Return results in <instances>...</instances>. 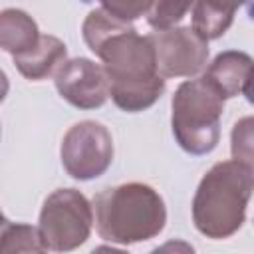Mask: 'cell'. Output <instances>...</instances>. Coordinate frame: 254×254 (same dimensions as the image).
Here are the masks:
<instances>
[{
	"mask_svg": "<svg viewBox=\"0 0 254 254\" xmlns=\"http://www.w3.org/2000/svg\"><path fill=\"white\" fill-rule=\"evenodd\" d=\"M81 36L101 60L109 77V97L121 111L139 113L159 101L167 79L159 73L155 46L149 36H141L131 22L115 18L103 8L85 16Z\"/></svg>",
	"mask_w": 254,
	"mask_h": 254,
	"instance_id": "1",
	"label": "cell"
},
{
	"mask_svg": "<svg viewBox=\"0 0 254 254\" xmlns=\"http://www.w3.org/2000/svg\"><path fill=\"white\" fill-rule=\"evenodd\" d=\"M252 192L254 173L248 167L234 159L214 163L202 175L192 196L194 228L210 240L234 236L246 220Z\"/></svg>",
	"mask_w": 254,
	"mask_h": 254,
	"instance_id": "2",
	"label": "cell"
},
{
	"mask_svg": "<svg viewBox=\"0 0 254 254\" xmlns=\"http://www.w3.org/2000/svg\"><path fill=\"white\" fill-rule=\"evenodd\" d=\"M97 234L121 246L157 238L167 224V206L159 190L145 183L107 187L93 196Z\"/></svg>",
	"mask_w": 254,
	"mask_h": 254,
	"instance_id": "3",
	"label": "cell"
},
{
	"mask_svg": "<svg viewBox=\"0 0 254 254\" xmlns=\"http://www.w3.org/2000/svg\"><path fill=\"white\" fill-rule=\"evenodd\" d=\"M224 101L202 75L187 79L177 87L171 99V129L185 153L202 157L216 149Z\"/></svg>",
	"mask_w": 254,
	"mask_h": 254,
	"instance_id": "4",
	"label": "cell"
},
{
	"mask_svg": "<svg viewBox=\"0 0 254 254\" xmlns=\"http://www.w3.org/2000/svg\"><path fill=\"white\" fill-rule=\"evenodd\" d=\"M95 224L93 202L77 189H56L42 204L38 228L52 252H71L87 242Z\"/></svg>",
	"mask_w": 254,
	"mask_h": 254,
	"instance_id": "5",
	"label": "cell"
},
{
	"mask_svg": "<svg viewBox=\"0 0 254 254\" xmlns=\"http://www.w3.org/2000/svg\"><path fill=\"white\" fill-rule=\"evenodd\" d=\"M111 131L99 121H79L71 125L60 145L64 171L75 181H93L105 175L113 163Z\"/></svg>",
	"mask_w": 254,
	"mask_h": 254,
	"instance_id": "6",
	"label": "cell"
},
{
	"mask_svg": "<svg viewBox=\"0 0 254 254\" xmlns=\"http://www.w3.org/2000/svg\"><path fill=\"white\" fill-rule=\"evenodd\" d=\"M149 38L155 46L159 73L165 79L194 77L208 64V42L192 26L155 30Z\"/></svg>",
	"mask_w": 254,
	"mask_h": 254,
	"instance_id": "7",
	"label": "cell"
},
{
	"mask_svg": "<svg viewBox=\"0 0 254 254\" xmlns=\"http://www.w3.org/2000/svg\"><path fill=\"white\" fill-rule=\"evenodd\" d=\"M56 89L64 101L77 109H97L109 99V77L103 64L89 58H71L54 75Z\"/></svg>",
	"mask_w": 254,
	"mask_h": 254,
	"instance_id": "8",
	"label": "cell"
},
{
	"mask_svg": "<svg viewBox=\"0 0 254 254\" xmlns=\"http://www.w3.org/2000/svg\"><path fill=\"white\" fill-rule=\"evenodd\" d=\"M254 67V60L240 50L220 52L204 69L202 77L214 85V89L224 97L232 99L242 93V87L248 79L250 69Z\"/></svg>",
	"mask_w": 254,
	"mask_h": 254,
	"instance_id": "9",
	"label": "cell"
},
{
	"mask_svg": "<svg viewBox=\"0 0 254 254\" xmlns=\"http://www.w3.org/2000/svg\"><path fill=\"white\" fill-rule=\"evenodd\" d=\"M12 60L16 69L26 79L42 81L50 75H56V71L67 60V46L52 34H42L40 42L34 48L24 54L12 56Z\"/></svg>",
	"mask_w": 254,
	"mask_h": 254,
	"instance_id": "10",
	"label": "cell"
},
{
	"mask_svg": "<svg viewBox=\"0 0 254 254\" xmlns=\"http://www.w3.org/2000/svg\"><path fill=\"white\" fill-rule=\"evenodd\" d=\"M42 34L38 30L36 20L20 10V8H4L0 14V48L10 54L18 56L28 52L40 42Z\"/></svg>",
	"mask_w": 254,
	"mask_h": 254,
	"instance_id": "11",
	"label": "cell"
},
{
	"mask_svg": "<svg viewBox=\"0 0 254 254\" xmlns=\"http://www.w3.org/2000/svg\"><path fill=\"white\" fill-rule=\"evenodd\" d=\"M234 14L236 10L220 4L218 0H196L190 12V26L206 42L218 40L232 26Z\"/></svg>",
	"mask_w": 254,
	"mask_h": 254,
	"instance_id": "12",
	"label": "cell"
},
{
	"mask_svg": "<svg viewBox=\"0 0 254 254\" xmlns=\"http://www.w3.org/2000/svg\"><path fill=\"white\" fill-rule=\"evenodd\" d=\"M0 252L2 254H18V252H48L44 238L38 226L26 222H10L2 220L0 228Z\"/></svg>",
	"mask_w": 254,
	"mask_h": 254,
	"instance_id": "13",
	"label": "cell"
},
{
	"mask_svg": "<svg viewBox=\"0 0 254 254\" xmlns=\"http://www.w3.org/2000/svg\"><path fill=\"white\" fill-rule=\"evenodd\" d=\"M196 0H155L149 14L147 24L153 30H171L177 28L189 12H192Z\"/></svg>",
	"mask_w": 254,
	"mask_h": 254,
	"instance_id": "14",
	"label": "cell"
},
{
	"mask_svg": "<svg viewBox=\"0 0 254 254\" xmlns=\"http://www.w3.org/2000/svg\"><path fill=\"white\" fill-rule=\"evenodd\" d=\"M230 157L254 173V115L240 117L232 125Z\"/></svg>",
	"mask_w": 254,
	"mask_h": 254,
	"instance_id": "15",
	"label": "cell"
},
{
	"mask_svg": "<svg viewBox=\"0 0 254 254\" xmlns=\"http://www.w3.org/2000/svg\"><path fill=\"white\" fill-rule=\"evenodd\" d=\"M155 0H99L101 8L115 18H121L125 22H135L149 14Z\"/></svg>",
	"mask_w": 254,
	"mask_h": 254,
	"instance_id": "16",
	"label": "cell"
},
{
	"mask_svg": "<svg viewBox=\"0 0 254 254\" xmlns=\"http://www.w3.org/2000/svg\"><path fill=\"white\" fill-rule=\"evenodd\" d=\"M242 95L246 97V101H248L250 105H254V67H252L250 73H248V79H246V83H244V87H242Z\"/></svg>",
	"mask_w": 254,
	"mask_h": 254,
	"instance_id": "17",
	"label": "cell"
},
{
	"mask_svg": "<svg viewBox=\"0 0 254 254\" xmlns=\"http://www.w3.org/2000/svg\"><path fill=\"white\" fill-rule=\"evenodd\" d=\"M218 2L224 4V6H228V8H232V10H238V8H242V6L252 4L254 0H218Z\"/></svg>",
	"mask_w": 254,
	"mask_h": 254,
	"instance_id": "18",
	"label": "cell"
}]
</instances>
